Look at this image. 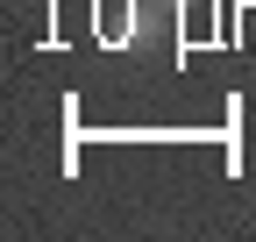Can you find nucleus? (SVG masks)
Segmentation results:
<instances>
[{"mask_svg":"<svg viewBox=\"0 0 256 242\" xmlns=\"http://www.w3.org/2000/svg\"><path fill=\"white\" fill-rule=\"evenodd\" d=\"M156 8H171V14H185V8H192V0H156Z\"/></svg>","mask_w":256,"mask_h":242,"instance_id":"f257e3e1","label":"nucleus"}]
</instances>
